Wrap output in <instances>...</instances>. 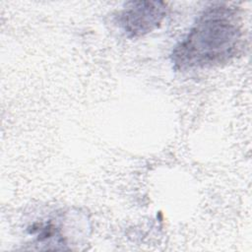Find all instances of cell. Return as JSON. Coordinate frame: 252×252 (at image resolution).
Listing matches in <instances>:
<instances>
[{"instance_id":"cell-2","label":"cell","mask_w":252,"mask_h":252,"mask_svg":"<svg viewBox=\"0 0 252 252\" xmlns=\"http://www.w3.org/2000/svg\"><path fill=\"white\" fill-rule=\"evenodd\" d=\"M166 11L162 1H130L116 16V24L129 38L143 36L160 26Z\"/></svg>"},{"instance_id":"cell-1","label":"cell","mask_w":252,"mask_h":252,"mask_svg":"<svg viewBox=\"0 0 252 252\" xmlns=\"http://www.w3.org/2000/svg\"><path fill=\"white\" fill-rule=\"evenodd\" d=\"M244 32L234 7L215 4L197 18L187 35L174 47L176 70L219 66L235 57L243 46Z\"/></svg>"}]
</instances>
